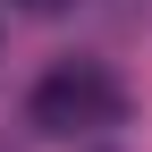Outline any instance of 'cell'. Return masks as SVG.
Returning a JSON list of instances; mask_svg holds the SVG:
<instances>
[{
    "label": "cell",
    "instance_id": "7a4b0ae2",
    "mask_svg": "<svg viewBox=\"0 0 152 152\" xmlns=\"http://www.w3.org/2000/svg\"><path fill=\"white\" fill-rule=\"evenodd\" d=\"M17 9H26V17H68L76 0H17Z\"/></svg>",
    "mask_w": 152,
    "mask_h": 152
},
{
    "label": "cell",
    "instance_id": "6da1fadb",
    "mask_svg": "<svg viewBox=\"0 0 152 152\" xmlns=\"http://www.w3.org/2000/svg\"><path fill=\"white\" fill-rule=\"evenodd\" d=\"M26 118L42 135H93V127H118L127 118V93L102 59H59L42 85L26 93Z\"/></svg>",
    "mask_w": 152,
    "mask_h": 152
}]
</instances>
